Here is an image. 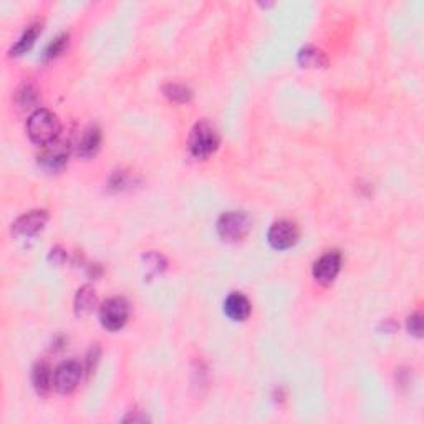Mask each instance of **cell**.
<instances>
[{"label": "cell", "mask_w": 424, "mask_h": 424, "mask_svg": "<svg viewBox=\"0 0 424 424\" xmlns=\"http://www.w3.org/2000/svg\"><path fill=\"white\" fill-rule=\"evenodd\" d=\"M32 383L38 394H46L53 387L52 368L46 363H37L32 370Z\"/></svg>", "instance_id": "13"}, {"label": "cell", "mask_w": 424, "mask_h": 424, "mask_svg": "<svg viewBox=\"0 0 424 424\" xmlns=\"http://www.w3.org/2000/svg\"><path fill=\"white\" fill-rule=\"evenodd\" d=\"M189 151L194 158L206 159L218 150L219 134L209 121H197L189 133Z\"/></svg>", "instance_id": "2"}, {"label": "cell", "mask_w": 424, "mask_h": 424, "mask_svg": "<svg viewBox=\"0 0 424 424\" xmlns=\"http://www.w3.org/2000/svg\"><path fill=\"white\" fill-rule=\"evenodd\" d=\"M130 315V307L123 297H112L100 307V321L109 332H116L125 326Z\"/></svg>", "instance_id": "4"}, {"label": "cell", "mask_w": 424, "mask_h": 424, "mask_svg": "<svg viewBox=\"0 0 424 424\" xmlns=\"http://www.w3.org/2000/svg\"><path fill=\"white\" fill-rule=\"evenodd\" d=\"M82 376H83L82 363L75 362V360H69V362H63L60 366L55 370L53 387L58 393L70 394L78 388L80 381H82Z\"/></svg>", "instance_id": "5"}, {"label": "cell", "mask_w": 424, "mask_h": 424, "mask_svg": "<svg viewBox=\"0 0 424 424\" xmlns=\"http://www.w3.org/2000/svg\"><path fill=\"white\" fill-rule=\"evenodd\" d=\"M37 90L32 87V85L25 83L22 88H20L19 91H17V101H19V105L22 106V108H30L37 103Z\"/></svg>", "instance_id": "17"}, {"label": "cell", "mask_w": 424, "mask_h": 424, "mask_svg": "<svg viewBox=\"0 0 424 424\" xmlns=\"http://www.w3.org/2000/svg\"><path fill=\"white\" fill-rule=\"evenodd\" d=\"M70 158V143L57 139V141L46 144L44 151L38 156V164L45 169V171L55 173L60 171L67 166Z\"/></svg>", "instance_id": "6"}, {"label": "cell", "mask_w": 424, "mask_h": 424, "mask_svg": "<svg viewBox=\"0 0 424 424\" xmlns=\"http://www.w3.org/2000/svg\"><path fill=\"white\" fill-rule=\"evenodd\" d=\"M269 244L277 250L290 249L299 240V227L290 220H279L269 229Z\"/></svg>", "instance_id": "8"}, {"label": "cell", "mask_w": 424, "mask_h": 424, "mask_svg": "<svg viewBox=\"0 0 424 424\" xmlns=\"http://www.w3.org/2000/svg\"><path fill=\"white\" fill-rule=\"evenodd\" d=\"M224 312L231 320L242 321L250 315V302L242 294H231L224 302Z\"/></svg>", "instance_id": "10"}, {"label": "cell", "mask_w": 424, "mask_h": 424, "mask_svg": "<svg viewBox=\"0 0 424 424\" xmlns=\"http://www.w3.org/2000/svg\"><path fill=\"white\" fill-rule=\"evenodd\" d=\"M96 303H98V299H96L95 288L91 285H83L78 288L75 297V313L78 317L90 315V313L95 310Z\"/></svg>", "instance_id": "11"}, {"label": "cell", "mask_w": 424, "mask_h": 424, "mask_svg": "<svg viewBox=\"0 0 424 424\" xmlns=\"http://www.w3.org/2000/svg\"><path fill=\"white\" fill-rule=\"evenodd\" d=\"M40 30H42V25L38 22L28 25V27L25 28V32L20 35L19 40H17V44L10 48V55L17 57V55H22L25 52H28V50L32 48V45L35 44L37 35L40 33Z\"/></svg>", "instance_id": "15"}, {"label": "cell", "mask_w": 424, "mask_h": 424, "mask_svg": "<svg viewBox=\"0 0 424 424\" xmlns=\"http://www.w3.org/2000/svg\"><path fill=\"white\" fill-rule=\"evenodd\" d=\"M342 269V254L338 250H330L313 264V277L321 285H328L337 279Z\"/></svg>", "instance_id": "7"}, {"label": "cell", "mask_w": 424, "mask_h": 424, "mask_svg": "<svg viewBox=\"0 0 424 424\" xmlns=\"http://www.w3.org/2000/svg\"><path fill=\"white\" fill-rule=\"evenodd\" d=\"M299 63L302 67H307V69H321L328 63V60H326V55L320 48L307 45L299 52Z\"/></svg>", "instance_id": "14"}, {"label": "cell", "mask_w": 424, "mask_h": 424, "mask_svg": "<svg viewBox=\"0 0 424 424\" xmlns=\"http://www.w3.org/2000/svg\"><path fill=\"white\" fill-rule=\"evenodd\" d=\"M62 123L58 116L50 109L40 108L30 114L27 121V133L30 139L38 146H46V144L57 141L60 136Z\"/></svg>", "instance_id": "1"}, {"label": "cell", "mask_w": 424, "mask_h": 424, "mask_svg": "<svg viewBox=\"0 0 424 424\" xmlns=\"http://www.w3.org/2000/svg\"><path fill=\"white\" fill-rule=\"evenodd\" d=\"M48 220V212L44 209L30 211L27 214L20 215L19 219L12 224V232L15 237H32L38 234L45 227Z\"/></svg>", "instance_id": "9"}, {"label": "cell", "mask_w": 424, "mask_h": 424, "mask_svg": "<svg viewBox=\"0 0 424 424\" xmlns=\"http://www.w3.org/2000/svg\"><path fill=\"white\" fill-rule=\"evenodd\" d=\"M164 95H166L169 100L177 101V103H186V101H189L191 96H193V91H191L186 85L169 83L164 87Z\"/></svg>", "instance_id": "16"}, {"label": "cell", "mask_w": 424, "mask_h": 424, "mask_svg": "<svg viewBox=\"0 0 424 424\" xmlns=\"http://www.w3.org/2000/svg\"><path fill=\"white\" fill-rule=\"evenodd\" d=\"M252 229V219L244 211H231L222 214L218 220V234L227 242L242 240Z\"/></svg>", "instance_id": "3"}, {"label": "cell", "mask_w": 424, "mask_h": 424, "mask_svg": "<svg viewBox=\"0 0 424 424\" xmlns=\"http://www.w3.org/2000/svg\"><path fill=\"white\" fill-rule=\"evenodd\" d=\"M101 143V131L98 126H88L83 131L82 138L78 141V154L83 158H90L98 151Z\"/></svg>", "instance_id": "12"}, {"label": "cell", "mask_w": 424, "mask_h": 424, "mask_svg": "<svg viewBox=\"0 0 424 424\" xmlns=\"http://www.w3.org/2000/svg\"><path fill=\"white\" fill-rule=\"evenodd\" d=\"M67 42H69V35H60L55 38L53 42H50L44 52L45 60H50V58H55L57 55H60L63 52V48H65Z\"/></svg>", "instance_id": "18"}, {"label": "cell", "mask_w": 424, "mask_h": 424, "mask_svg": "<svg viewBox=\"0 0 424 424\" xmlns=\"http://www.w3.org/2000/svg\"><path fill=\"white\" fill-rule=\"evenodd\" d=\"M408 330L411 335L414 337H421L423 335V318L421 313H413V315L408 317Z\"/></svg>", "instance_id": "19"}]
</instances>
